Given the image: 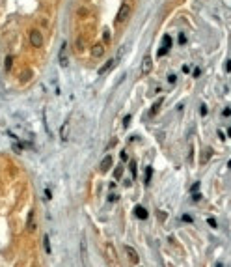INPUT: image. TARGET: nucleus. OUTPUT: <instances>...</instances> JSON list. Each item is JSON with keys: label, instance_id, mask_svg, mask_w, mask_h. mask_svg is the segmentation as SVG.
<instances>
[{"label": "nucleus", "instance_id": "1", "mask_svg": "<svg viewBox=\"0 0 231 267\" xmlns=\"http://www.w3.org/2000/svg\"><path fill=\"white\" fill-rule=\"evenodd\" d=\"M129 15H131V6L129 4H121L120 11H117V17H116V23H125Z\"/></svg>", "mask_w": 231, "mask_h": 267}, {"label": "nucleus", "instance_id": "2", "mask_svg": "<svg viewBox=\"0 0 231 267\" xmlns=\"http://www.w3.org/2000/svg\"><path fill=\"white\" fill-rule=\"evenodd\" d=\"M30 43L34 47H41V45H43V36H41L39 30H32L30 32Z\"/></svg>", "mask_w": 231, "mask_h": 267}, {"label": "nucleus", "instance_id": "3", "mask_svg": "<svg viewBox=\"0 0 231 267\" xmlns=\"http://www.w3.org/2000/svg\"><path fill=\"white\" fill-rule=\"evenodd\" d=\"M125 252H127V258H129V262L131 263H140V258H138V252L132 249V247H125Z\"/></svg>", "mask_w": 231, "mask_h": 267}, {"label": "nucleus", "instance_id": "4", "mask_svg": "<svg viewBox=\"0 0 231 267\" xmlns=\"http://www.w3.org/2000/svg\"><path fill=\"white\" fill-rule=\"evenodd\" d=\"M104 252H106V258H108V263H116L117 258H116V250L112 247L110 243H106V247H104Z\"/></svg>", "mask_w": 231, "mask_h": 267}, {"label": "nucleus", "instance_id": "5", "mask_svg": "<svg viewBox=\"0 0 231 267\" xmlns=\"http://www.w3.org/2000/svg\"><path fill=\"white\" fill-rule=\"evenodd\" d=\"M103 54H104V45L103 43H95L92 47V56H93V58H101Z\"/></svg>", "mask_w": 231, "mask_h": 267}, {"label": "nucleus", "instance_id": "6", "mask_svg": "<svg viewBox=\"0 0 231 267\" xmlns=\"http://www.w3.org/2000/svg\"><path fill=\"white\" fill-rule=\"evenodd\" d=\"M65 51H67V43H64V45H62V49H60V66H62V67H65V66H67V56H65Z\"/></svg>", "mask_w": 231, "mask_h": 267}, {"label": "nucleus", "instance_id": "7", "mask_svg": "<svg viewBox=\"0 0 231 267\" xmlns=\"http://www.w3.org/2000/svg\"><path fill=\"white\" fill-rule=\"evenodd\" d=\"M110 166H112V157L110 155H106L103 161H101V172H108L110 170Z\"/></svg>", "mask_w": 231, "mask_h": 267}, {"label": "nucleus", "instance_id": "8", "mask_svg": "<svg viewBox=\"0 0 231 267\" xmlns=\"http://www.w3.org/2000/svg\"><path fill=\"white\" fill-rule=\"evenodd\" d=\"M116 62H117V60H114V58H112V60H108V62H104V66H103V67L99 69V75H104V73H108L110 69H112V66L116 64Z\"/></svg>", "mask_w": 231, "mask_h": 267}, {"label": "nucleus", "instance_id": "9", "mask_svg": "<svg viewBox=\"0 0 231 267\" xmlns=\"http://www.w3.org/2000/svg\"><path fill=\"white\" fill-rule=\"evenodd\" d=\"M134 215L138 217V219H147V209L145 207H142V206H136V209H134Z\"/></svg>", "mask_w": 231, "mask_h": 267}, {"label": "nucleus", "instance_id": "10", "mask_svg": "<svg viewBox=\"0 0 231 267\" xmlns=\"http://www.w3.org/2000/svg\"><path fill=\"white\" fill-rule=\"evenodd\" d=\"M142 71H144V73H149V71H151V58H149V56H145V58H144Z\"/></svg>", "mask_w": 231, "mask_h": 267}, {"label": "nucleus", "instance_id": "11", "mask_svg": "<svg viewBox=\"0 0 231 267\" xmlns=\"http://www.w3.org/2000/svg\"><path fill=\"white\" fill-rule=\"evenodd\" d=\"M75 51L78 52V54L84 51V39H82V38H76V41H75Z\"/></svg>", "mask_w": 231, "mask_h": 267}, {"label": "nucleus", "instance_id": "12", "mask_svg": "<svg viewBox=\"0 0 231 267\" xmlns=\"http://www.w3.org/2000/svg\"><path fill=\"white\" fill-rule=\"evenodd\" d=\"M67 133H69V122H65L64 125H62V140H67L69 138Z\"/></svg>", "mask_w": 231, "mask_h": 267}, {"label": "nucleus", "instance_id": "13", "mask_svg": "<svg viewBox=\"0 0 231 267\" xmlns=\"http://www.w3.org/2000/svg\"><path fill=\"white\" fill-rule=\"evenodd\" d=\"M34 228H36V224H34V211L28 213V230L34 232Z\"/></svg>", "mask_w": 231, "mask_h": 267}, {"label": "nucleus", "instance_id": "14", "mask_svg": "<svg viewBox=\"0 0 231 267\" xmlns=\"http://www.w3.org/2000/svg\"><path fill=\"white\" fill-rule=\"evenodd\" d=\"M160 105H162V99H158V101H157L155 105H153V108H151V112H149V114H151V116H155V114H157V112H158V108H160Z\"/></svg>", "mask_w": 231, "mask_h": 267}, {"label": "nucleus", "instance_id": "15", "mask_svg": "<svg viewBox=\"0 0 231 267\" xmlns=\"http://www.w3.org/2000/svg\"><path fill=\"white\" fill-rule=\"evenodd\" d=\"M11 66H13V58H11V56H6V64H4L6 71H10V69H11Z\"/></svg>", "mask_w": 231, "mask_h": 267}, {"label": "nucleus", "instance_id": "16", "mask_svg": "<svg viewBox=\"0 0 231 267\" xmlns=\"http://www.w3.org/2000/svg\"><path fill=\"white\" fill-rule=\"evenodd\" d=\"M43 245H45V252H47V254H51V241H48V235H45Z\"/></svg>", "mask_w": 231, "mask_h": 267}, {"label": "nucleus", "instance_id": "17", "mask_svg": "<svg viewBox=\"0 0 231 267\" xmlns=\"http://www.w3.org/2000/svg\"><path fill=\"white\" fill-rule=\"evenodd\" d=\"M162 41H164V45H162V47H166V49H170V47H172V38H170V36H164V38H162Z\"/></svg>", "mask_w": 231, "mask_h": 267}, {"label": "nucleus", "instance_id": "18", "mask_svg": "<svg viewBox=\"0 0 231 267\" xmlns=\"http://www.w3.org/2000/svg\"><path fill=\"white\" fill-rule=\"evenodd\" d=\"M121 174H123V166H117V168H116V172H114V178H116V179H120V178H121Z\"/></svg>", "mask_w": 231, "mask_h": 267}, {"label": "nucleus", "instance_id": "19", "mask_svg": "<svg viewBox=\"0 0 231 267\" xmlns=\"http://www.w3.org/2000/svg\"><path fill=\"white\" fill-rule=\"evenodd\" d=\"M21 80H23V82H26V80H30V71H24L23 75H21Z\"/></svg>", "mask_w": 231, "mask_h": 267}, {"label": "nucleus", "instance_id": "20", "mask_svg": "<svg viewBox=\"0 0 231 267\" xmlns=\"http://www.w3.org/2000/svg\"><path fill=\"white\" fill-rule=\"evenodd\" d=\"M131 172H132V178H136V163L131 161Z\"/></svg>", "mask_w": 231, "mask_h": 267}, {"label": "nucleus", "instance_id": "21", "mask_svg": "<svg viewBox=\"0 0 231 267\" xmlns=\"http://www.w3.org/2000/svg\"><path fill=\"white\" fill-rule=\"evenodd\" d=\"M151 168H147V170H145V183H149V179H151Z\"/></svg>", "mask_w": 231, "mask_h": 267}, {"label": "nucleus", "instance_id": "22", "mask_svg": "<svg viewBox=\"0 0 231 267\" xmlns=\"http://www.w3.org/2000/svg\"><path fill=\"white\" fill-rule=\"evenodd\" d=\"M131 120H132V118H131V116H125V120H123V127H129V123H131Z\"/></svg>", "mask_w": 231, "mask_h": 267}, {"label": "nucleus", "instance_id": "23", "mask_svg": "<svg viewBox=\"0 0 231 267\" xmlns=\"http://www.w3.org/2000/svg\"><path fill=\"white\" fill-rule=\"evenodd\" d=\"M201 116H207V112H209V108H207V105H201Z\"/></svg>", "mask_w": 231, "mask_h": 267}, {"label": "nucleus", "instance_id": "24", "mask_svg": "<svg viewBox=\"0 0 231 267\" xmlns=\"http://www.w3.org/2000/svg\"><path fill=\"white\" fill-rule=\"evenodd\" d=\"M117 198H120V196H117V194H114V193H112V194L108 196V200H110V202H117Z\"/></svg>", "mask_w": 231, "mask_h": 267}, {"label": "nucleus", "instance_id": "25", "mask_svg": "<svg viewBox=\"0 0 231 267\" xmlns=\"http://www.w3.org/2000/svg\"><path fill=\"white\" fill-rule=\"evenodd\" d=\"M166 52H168V49H166V47H162V49H158V52H157V54H158V56H164Z\"/></svg>", "mask_w": 231, "mask_h": 267}, {"label": "nucleus", "instance_id": "26", "mask_svg": "<svg viewBox=\"0 0 231 267\" xmlns=\"http://www.w3.org/2000/svg\"><path fill=\"white\" fill-rule=\"evenodd\" d=\"M209 226H211V228H216V221L213 219V217H211V219H209Z\"/></svg>", "mask_w": 231, "mask_h": 267}, {"label": "nucleus", "instance_id": "27", "mask_svg": "<svg viewBox=\"0 0 231 267\" xmlns=\"http://www.w3.org/2000/svg\"><path fill=\"white\" fill-rule=\"evenodd\" d=\"M78 15H80V17H84V15H88V10H84V8H80V10H78Z\"/></svg>", "mask_w": 231, "mask_h": 267}, {"label": "nucleus", "instance_id": "28", "mask_svg": "<svg viewBox=\"0 0 231 267\" xmlns=\"http://www.w3.org/2000/svg\"><path fill=\"white\" fill-rule=\"evenodd\" d=\"M199 198H201V194H199V193H194V196H192V200H194V202H198Z\"/></svg>", "mask_w": 231, "mask_h": 267}, {"label": "nucleus", "instance_id": "29", "mask_svg": "<svg viewBox=\"0 0 231 267\" xmlns=\"http://www.w3.org/2000/svg\"><path fill=\"white\" fill-rule=\"evenodd\" d=\"M183 221L185 222H192V217L190 215H183Z\"/></svg>", "mask_w": 231, "mask_h": 267}, {"label": "nucleus", "instance_id": "30", "mask_svg": "<svg viewBox=\"0 0 231 267\" xmlns=\"http://www.w3.org/2000/svg\"><path fill=\"white\" fill-rule=\"evenodd\" d=\"M198 189H199V183H194V185H192V189H190V191H192V193H196V191H198Z\"/></svg>", "mask_w": 231, "mask_h": 267}, {"label": "nucleus", "instance_id": "31", "mask_svg": "<svg viewBox=\"0 0 231 267\" xmlns=\"http://www.w3.org/2000/svg\"><path fill=\"white\" fill-rule=\"evenodd\" d=\"M121 159H123V161H127V159H129V155H127V151H121Z\"/></svg>", "mask_w": 231, "mask_h": 267}, {"label": "nucleus", "instance_id": "32", "mask_svg": "<svg viewBox=\"0 0 231 267\" xmlns=\"http://www.w3.org/2000/svg\"><path fill=\"white\" fill-rule=\"evenodd\" d=\"M168 80H170V82H175V75H168Z\"/></svg>", "mask_w": 231, "mask_h": 267}, {"label": "nucleus", "instance_id": "33", "mask_svg": "<svg viewBox=\"0 0 231 267\" xmlns=\"http://www.w3.org/2000/svg\"><path fill=\"white\" fill-rule=\"evenodd\" d=\"M185 41H186V38L183 36V34H181V36H179V43H185Z\"/></svg>", "mask_w": 231, "mask_h": 267}, {"label": "nucleus", "instance_id": "34", "mask_svg": "<svg viewBox=\"0 0 231 267\" xmlns=\"http://www.w3.org/2000/svg\"><path fill=\"white\" fill-rule=\"evenodd\" d=\"M226 71H231V62H227V64H226Z\"/></svg>", "mask_w": 231, "mask_h": 267}, {"label": "nucleus", "instance_id": "35", "mask_svg": "<svg viewBox=\"0 0 231 267\" xmlns=\"http://www.w3.org/2000/svg\"><path fill=\"white\" fill-rule=\"evenodd\" d=\"M227 135H229V136H231V127H229V129H227Z\"/></svg>", "mask_w": 231, "mask_h": 267}, {"label": "nucleus", "instance_id": "36", "mask_svg": "<svg viewBox=\"0 0 231 267\" xmlns=\"http://www.w3.org/2000/svg\"><path fill=\"white\" fill-rule=\"evenodd\" d=\"M229 166H231V161H229Z\"/></svg>", "mask_w": 231, "mask_h": 267}]
</instances>
